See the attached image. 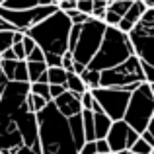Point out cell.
Here are the masks:
<instances>
[{"label":"cell","mask_w":154,"mask_h":154,"mask_svg":"<svg viewBox=\"0 0 154 154\" xmlns=\"http://www.w3.org/2000/svg\"><path fill=\"white\" fill-rule=\"evenodd\" d=\"M143 2H144L146 8H154V0H143Z\"/></svg>","instance_id":"bcb514c9"},{"label":"cell","mask_w":154,"mask_h":154,"mask_svg":"<svg viewBox=\"0 0 154 154\" xmlns=\"http://www.w3.org/2000/svg\"><path fill=\"white\" fill-rule=\"evenodd\" d=\"M119 22H121V16H117V14H113V12H105V16H103V23L107 27H117L119 26Z\"/></svg>","instance_id":"f546056e"},{"label":"cell","mask_w":154,"mask_h":154,"mask_svg":"<svg viewBox=\"0 0 154 154\" xmlns=\"http://www.w3.org/2000/svg\"><path fill=\"white\" fill-rule=\"evenodd\" d=\"M12 45H14V29L0 31V55H2L4 51L12 49Z\"/></svg>","instance_id":"cb8c5ba5"},{"label":"cell","mask_w":154,"mask_h":154,"mask_svg":"<svg viewBox=\"0 0 154 154\" xmlns=\"http://www.w3.org/2000/svg\"><path fill=\"white\" fill-rule=\"evenodd\" d=\"M12 82L29 84V76H27V63H26V60H18V63H16V70H14V78H12Z\"/></svg>","instance_id":"ffe728a7"},{"label":"cell","mask_w":154,"mask_h":154,"mask_svg":"<svg viewBox=\"0 0 154 154\" xmlns=\"http://www.w3.org/2000/svg\"><path fill=\"white\" fill-rule=\"evenodd\" d=\"M53 103H55V107L59 109V113L63 117H74V115H80L82 113V103H80V96L72 94V92H64V94H60L59 98L53 100Z\"/></svg>","instance_id":"8fae6325"},{"label":"cell","mask_w":154,"mask_h":154,"mask_svg":"<svg viewBox=\"0 0 154 154\" xmlns=\"http://www.w3.org/2000/svg\"><path fill=\"white\" fill-rule=\"evenodd\" d=\"M129 39H131L133 51L139 57L140 63L154 66V27L137 23L133 31L129 33Z\"/></svg>","instance_id":"9c48e42d"},{"label":"cell","mask_w":154,"mask_h":154,"mask_svg":"<svg viewBox=\"0 0 154 154\" xmlns=\"http://www.w3.org/2000/svg\"><path fill=\"white\" fill-rule=\"evenodd\" d=\"M129 150H131V154H152L154 148L150 146V144H146V143H144V140L139 137V140H137V143L133 144Z\"/></svg>","instance_id":"484cf974"},{"label":"cell","mask_w":154,"mask_h":154,"mask_svg":"<svg viewBox=\"0 0 154 154\" xmlns=\"http://www.w3.org/2000/svg\"><path fill=\"white\" fill-rule=\"evenodd\" d=\"M139 137H140L139 133L133 131V129L121 119V121H113L111 123V129H109L105 140H107V144H109L111 154H121L123 150H129V148L139 140Z\"/></svg>","instance_id":"30bf717a"},{"label":"cell","mask_w":154,"mask_h":154,"mask_svg":"<svg viewBox=\"0 0 154 154\" xmlns=\"http://www.w3.org/2000/svg\"><path fill=\"white\" fill-rule=\"evenodd\" d=\"M72 64H74V57H72L70 51H66V53L63 55V63H60V66H63L66 72H70V70H72Z\"/></svg>","instance_id":"d590c367"},{"label":"cell","mask_w":154,"mask_h":154,"mask_svg":"<svg viewBox=\"0 0 154 154\" xmlns=\"http://www.w3.org/2000/svg\"><path fill=\"white\" fill-rule=\"evenodd\" d=\"M37 129L41 154H78V146L70 135L68 119L60 115L53 102L37 113Z\"/></svg>","instance_id":"6da1fadb"},{"label":"cell","mask_w":154,"mask_h":154,"mask_svg":"<svg viewBox=\"0 0 154 154\" xmlns=\"http://www.w3.org/2000/svg\"><path fill=\"white\" fill-rule=\"evenodd\" d=\"M146 131L150 133V135L154 137V119H150V123H148V127H146Z\"/></svg>","instance_id":"f6af8a7d"},{"label":"cell","mask_w":154,"mask_h":154,"mask_svg":"<svg viewBox=\"0 0 154 154\" xmlns=\"http://www.w3.org/2000/svg\"><path fill=\"white\" fill-rule=\"evenodd\" d=\"M144 12H146V6H144V2H143V0H135V2L131 4V8L127 10V14L123 16V20H127L129 23L137 26V23L140 22V18L144 16Z\"/></svg>","instance_id":"9a60e30c"},{"label":"cell","mask_w":154,"mask_h":154,"mask_svg":"<svg viewBox=\"0 0 154 154\" xmlns=\"http://www.w3.org/2000/svg\"><path fill=\"white\" fill-rule=\"evenodd\" d=\"M90 92H92L96 102L102 105L103 113L111 121H121L125 117L129 100H131V94L127 90H119V88H96V90H90Z\"/></svg>","instance_id":"ba28073f"},{"label":"cell","mask_w":154,"mask_h":154,"mask_svg":"<svg viewBox=\"0 0 154 154\" xmlns=\"http://www.w3.org/2000/svg\"><path fill=\"white\" fill-rule=\"evenodd\" d=\"M94 96H92V92L88 90V92H84L82 96H80V103H82V109H90L92 111V105H94Z\"/></svg>","instance_id":"d6a6232c"},{"label":"cell","mask_w":154,"mask_h":154,"mask_svg":"<svg viewBox=\"0 0 154 154\" xmlns=\"http://www.w3.org/2000/svg\"><path fill=\"white\" fill-rule=\"evenodd\" d=\"M70 20L64 12L57 10L49 18L39 22L31 29H27L23 35H29L43 53L53 55H64L68 51V33H70Z\"/></svg>","instance_id":"7a4b0ae2"},{"label":"cell","mask_w":154,"mask_h":154,"mask_svg":"<svg viewBox=\"0 0 154 154\" xmlns=\"http://www.w3.org/2000/svg\"><path fill=\"white\" fill-rule=\"evenodd\" d=\"M103 2H109V0H103Z\"/></svg>","instance_id":"681fc988"},{"label":"cell","mask_w":154,"mask_h":154,"mask_svg":"<svg viewBox=\"0 0 154 154\" xmlns=\"http://www.w3.org/2000/svg\"><path fill=\"white\" fill-rule=\"evenodd\" d=\"M47 103H49V102H47V100H43L41 96H35V94H31V92L27 94V107H29L31 113H39Z\"/></svg>","instance_id":"7402d4cb"},{"label":"cell","mask_w":154,"mask_h":154,"mask_svg":"<svg viewBox=\"0 0 154 154\" xmlns=\"http://www.w3.org/2000/svg\"><path fill=\"white\" fill-rule=\"evenodd\" d=\"M60 63H63V55H53V53H47V55H45V64H47V68L60 66Z\"/></svg>","instance_id":"1f68e13d"},{"label":"cell","mask_w":154,"mask_h":154,"mask_svg":"<svg viewBox=\"0 0 154 154\" xmlns=\"http://www.w3.org/2000/svg\"><path fill=\"white\" fill-rule=\"evenodd\" d=\"M16 63L18 60H0V68H2L4 76H6L8 80L12 82V78H14V70H16Z\"/></svg>","instance_id":"83f0119b"},{"label":"cell","mask_w":154,"mask_h":154,"mask_svg":"<svg viewBox=\"0 0 154 154\" xmlns=\"http://www.w3.org/2000/svg\"><path fill=\"white\" fill-rule=\"evenodd\" d=\"M27 76H29V84L31 82L49 84L47 82V64L45 63H27Z\"/></svg>","instance_id":"5bb4252c"},{"label":"cell","mask_w":154,"mask_h":154,"mask_svg":"<svg viewBox=\"0 0 154 154\" xmlns=\"http://www.w3.org/2000/svg\"><path fill=\"white\" fill-rule=\"evenodd\" d=\"M2 6L8 10H31L39 6V0H6Z\"/></svg>","instance_id":"d6986e66"},{"label":"cell","mask_w":154,"mask_h":154,"mask_svg":"<svg viewBox=\"0 0 154 154\" xmlns=\"http://www.w3.org/2000/svg\"><path fill=\"white\" fill-rule=\"evenodd\" d=\"M26 60H27V63H45V53L39 49V47H35V49L27 55Z\"/></svg>","instance_id":"4dcf8cb0"},{"label":"cell","mask_w":154,"mask_h":154,"mask_svg":"<svg viewBox=\"0 0 154 154\" xmlns=\"http://www.w3.org/2000/svg\"><path fill=\"white\" fill-rule=\"evenodd\" d=\"M66 92V86H49V96H51V102L55 98H59L60 94H64Z\"/></svg>","instance_id":"ab89813d"},{"label":"cell","mask_w":154,"mask_h":154,"mask_svg":"<svg viewBox=\"0 0 154 154\" xmlns=\"http://www.w3.org/2000/svg\"><path fill=\"white\" fill-rule=\"evenodd\" d=\"M12 49H14L16 59H18V60H26V51H23V45H22V43H14V45H12Z\"/></svg>","instance_id":"60d3db41"},{"label":"cell","mask_w":154,"mask_h":154,"mask_svg":"<svg viewBox=\"0 0 154 154\" xmlns=\"http://www.w3.org/2000/svg\"><path fill=\"white\" fill-rule=\"evenodd\" d=\"M152 113H154V96L150 90V84L143 82L131 94V100H129L123 121L133 131H137L140 135L143 131H146L148 123L152 119Z\"/></svg>","instance_id":"277c9868"},{"label":"cell","mask_w":154,"mask_h":154,"mask_svg":"<svg viewBox=\"0 0 154 154\" xmlns=\"http://www.w3.org/2000/svg\"><path fill=\"white\" fill-rule=\"evenodd\" d=\"M12 154H41V152L33 150V148H29V146H20L18 150H14Z\"/></svg>","instance_id":"7bdbcfd3"},{"label":"cell","mask_w":154,"mask_h":154,"mask_svg":"<svg viewBox=\"0 0 154 154\" xmlns=\"http://www.w3.org/2000/svg\"><path fill=\"white\" fill-rule=\"evenodd\" d=\"M140 139H143V140H144L146 144H150V146L154 148V137H152V135H150L148 131H143V133H140Z\"/></svg>","instance_id":"ee69618b"},{"label":"cell","mask_w":154,"mask_h":154,"mask_svg":"<svg viewBox=\"0 0 154 154\" xmlns=\"http://www.w3.org/2000/svg\"><path fill=\"white\" fill-rule=\"evenodd\" d=\"M131 4H133V2H127V0H109V4H107V10L123 18V16L127 14V10L131 8Z\"/></svg>","instance_id":"44dd1931"},{"label":"cell","mask_w":154,"mask_h":154,"mask_svg":"<svg viewBox=\"0 0 154 154\" xmlns=\"http://www.w3.org/2000/svg\"><path fill=\"white\" fill-rule=\"evenodd\" d=\"M140 66H143V74H144V82L146 84H154V66L146 63H140Z\"/></svg>","instance_id":"836d02e7"},{"label":"cell","mask_w":154,"mask_h":154,"mask_svg":"<svg viewBox=\"0 0 154 154\" xmlns=\"http://www.w3.org/2000/svg\"><path fill=\"white\" fill-rule=\"evenodd\" d=\"M0 60H18V59H16V53H14V49L4 51L2 55H0Z\"/></svg>","instance_id":"b9f144b4"},{"label":"cell","mask_w":154,"mask_h":154,"mask_svg":"<svg viewBox=\"0 0 154 154\" xmlns=\"http://www.w3.org/2000/svg\"><path fill=\"white\" fill-rule=\"evenodd\" d=\"M105 23L102 20H96L90 18L86 23H82V29H80V37L78 43H76L74 51H72V57H74L76 63L88 66L90 60L96 57L100 45L103 41V35H105Z\"/></svg>","instance_id":"5b68a950"},{"label":"cell","mask_w":154,"mask_h":154,"mask_svg":"<svg viewBox=\"0 0 154 154\" xmlns=\"http://www.w3.org/2000/svg\"><path fill=\"white\" fill-rule=\"evenodd\" d=\"M152 154H154V152H152Z\"/></svg>","instance_id":"f5cc1de1"},{"label":"cell","mask_w":154,"mask_h":154,"mask_svg":"<svg viewBox=\"0 0 154 154\" xmlns=\"http://www.w3.org/2000/svg\"><path fill=\"white\" fill-rule=\"evenodd\" d=\"M29 92L35 96H41L43 100L51 102V96H49V84H43V82H31L29 84Z\"/></svg>","instance_id":"603a6c76"},{"label":"cell","mask_w":154,"mask_h":154,"mask_svg":"<svg viewBox=\"0 0 154 154\" xmlns=\"http://www.w3.org/2000/svg\"><path fill=\"white\" fill-rule=\"evenodd\" d=\"M4 2H6V0H0V6H2V4H4Z\"/></svg>","instance_id":"7dc6e473"},{"label":"cell","mask_w":154,"mask_h":154,"mask_svg":"<svg viewBox=\"0 0 154 154\" xmlns=\"http://www.w3.org/2000/svg\"><path fill=\"white\" fill-rule=\"evenodd\" d=\"M127 2H135V0H127Z\"/></svg>","instance_id":"c3c4849f"},{"label":"cell","mask_w":154,"mask_h":154,"mask_svg":"<svg viewBox=\"0 0 154 154\" xmlns=\"http://www.w3.org/2000/svg\"><path fill=\"white\" fill-rule=\"evenodd\" d=\"M111 123L113 121L109 119L105 113H94V135H96V140L107 137L109 129H111Z\"/></svg>","instance_id":"7c38bea8"},{"label":"cell","mask_w":154,"mask_h":154,"mask_svg":"<svg viewBox=\"0 0 154 154\" xmlns=\"http://www.w3.org/2000/svg\"><path fill=\"white\" fill-rule=\"evenodd\" d=\"M135 82H144L143 66L137 55L129 57L125 63L117 64V66L109 68V70L100 72V88H119L125 90L127 86Z\"/></svg>","instance_id":"8992f818"},{"label":"cell","mask_w":154,"mask_h":154,"mask_svg":"<svg viewBox=\"0 0 154 154\" xmlns=\"http://www.w3.org/2000/svg\"><path fill=\"white\" fill-rule=\"evenodd\" d=\"M0 154H4V152H0Z\"/></svg>","instance_id":"816d5d0a"},{"label":"cell","mask_w":154,"mask_h":154,"mask_svg":"<svg viewBox=\"0 0 154 154\" xmlns=\"http://www.w3.org/2000/svg\"><path fill=\"white\" fill-rule=\"evenodd\" d=\"M96 150H98V154H111V150H109V144L105 139H100L96 140Z\"/></svg>","instance_id":"f35d334b"},{"label":"cell","mask_w":154,"mask_h":154,"mask_svg":"<svg viewBox=\"0 0 154 154\" xmlns=\"http://www.w3.org/2000/svg\"><path fill=\"white\" fill-rule=\"evenodd\" d=\"M64 14L68 16V20H70L72 26H82V23H86L88 20L92 18V16H86V14H82V12H78V10H70V12H64Z\"/></svg>","instance_id":"d4e9b609"},{"label":"cell","mask_w":154,"mask_h":154,"mask_svg":"<svg viewBox=\"0 0 154 154\" xmlns=\"http://www.w3.org/2000/svg\"><path fill=\"white\" fill-rule=\"evenodd\" d=\"M66 90L68 92H72V94H76V96H82L84 92H88V88L84 86V82H82V78H80V74H74V72H68V76H66Z\"/></svg>","instance_id":"e0dca14e"},{"label":"cell","mask_w":154,"mask_h":154,"mask_svg":"<svg viewBox=\"0 0 154 154\" xmlns=\"http://www.w3.org/2000/svg\"><path fill=\"white\" fill-rule=\"evenodd\" d=\"M76 10L82 12V14H86V16H92L94 0H76Z\"/></svg>","instance_id":"f1b7e54d"},{"label":"cell","mask_w":154,"mask_h":154,"mask_svg":"<svg viewBox=\"0 0 154 154\" xmlns=\"http://www.w3.org/2000/svg\"><path fill=\"white\" fill-rule=\"evenodd\" d=\"M107 4H109V2H103V0H94V10H92V18L102 20V22H103V16H105V12H107Z\"/></svg>","instance_id":"4316f807"},{"label":"cell","mask_w":154,"mask_h":154,"mask_svg":"<svg viewBox=\"0 0 154 154\" xmlns=\"http://www.w3.org/2000/svg\"><path fill=\"white\" fill-rule=\"evenodd\" d=\"M68 127H70V135L74 139L76 146H82L86 143L84 139V125H82V115H74V117H68Z\"/></svg>","instance_id":"4fadbf2b"},{"label":"cell","mask_w":154,"mask_h":154,"mask_svg":"<svg viewBox=\"0 0 154 154\" xmlns=\"http://www.w3.org/2000/svg\"><path fill=\"white\" fill-rule=\"evenodd\" d=\"M78 154H98V150H96V140H86L78 148Z\"/></svg>","instance_id":"e575fe53"},{"label":"cell","mask_w":154,"mask_h":154,"mask_svg":"<svg viewBox=\"0 0 154 154\" xmlns=\"http://www.w3.org/2000/svg\"><path fill=\"white\" fill-rule=\"evenodd\" d=\"M80 78H82L84 86H86L88 90H96V88H100V72L98 70H92V68L86 66V70L80 74Z\"/></svg>","instance_id":"ac0fdd59"},{"label":"cell","mask_w":154,"mask_h":154,"mask_svg":"<svg viewBox=\"0 0 154 154\" xmlns=\"http://www.w3.org/2000/svg\"><path fill=\"white\" fill-rule=\"evenodd\" d=\"M135 55L131 45V39H129V33H123L117 27H105V35L103 41L100 45L96 57L90 60L88 68L92 70H109V68L117 66V64L125 63L129 57Z\"/></svg>","instance_id":"3957f363"},{"label":"cell","mask_w":154,"mask_h":154,"mask_svg":"<svg viewBox=\"0 0 154 154\" xmlns=\"http://www.w3.org/2000/svg\"><path fill=\"white\" fill-rule=\"evenodd\" d=\"M57 10H59V6H37L31 8V10H8V8L0 6V18L10 23L16 31L26 33L27 29H31L39 22H43L51 14H55Z\"/></svg>","instance_id":"52a82bcc"},{"label":"cell","mask_w":154,"mask_h":154,"mask_svg":"<svg viewBox=\"0 0 154 154\" xmlns=\"http://www.w3.org/2000/svg\"><path fill=\"white\" fill-rule=\"evenodd\" d=\"M57 6H59L60 12H70V10H76V0H60Z\"/></svg>","instance_id":"74e56055"},{"label":"cell","mask_w":154,"mask_h":154,"mask_svg":"<svg viewBox=\"0 0 154 154\" xmlns=\"http://www.w3.org/2000/svg\"><path fill=\"white\" fill-rule=\"evenodd\" d=\"M152 119H154V113H152Z\"/></svg>","instance_id":"f907efd6"},{"label":"cell","mask_w":154,"mask_h":154,"mask_svg":"<svg viewBox=\"0 0 154 154\" xmlns=\"http://www.w3.org/2000/svg\"><path fill=\"white\" fill-rule=\"evenodd\" d=\"M22 45H23V51H26V59H27V55H29V53L33 51L35 47H37V45H35V41L29 37V35H23V39H22Z\"/></svg>","instance_id":"8d00e7d4"},{"label":"cell","mask_w":154,"mask_h":154,"mask_svg":"<svg viewBox=\"0 0 154 154\" xmlns=\"http://www.w3.org/2000/svg\"><path fill=\"white\" fill-rule=\"evenodd\" d=\"M66 76H68V72L63 66L47 68V82H49V86H64L66 84Z\"/></svg>","instance_id":"2e32d148"}]
</instances>
